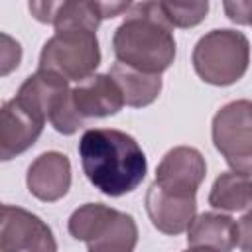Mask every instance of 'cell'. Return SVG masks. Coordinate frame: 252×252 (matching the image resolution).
Masks as SVG:
<instances>
[{
	"label": "cell",
	"mask_w": 252,
	"mask_h": 252,
	"mask_svg": "<svg viewBox=\"0 0 252 252\" xmlns=\"http://www.w3.org/2000/svg\"><path fill=\"white\" fill-rule=\"evenodd\" d=\"M79 158L91 185L108 197L134 191L148 173L140 144L114 128H89L79 140Z\"/></svg>",
	"instance_id": "6da1fadb"
},
{
	"label": "cell",
	"mask_w": 252,
	"mask_h": 252,
	"mask_svg": "<svg viewBox=\"0 0 252 252\" xmlns=\"http://www.w3.org/2000/svg\"><path fill=\"white\" fill-rule=\"evenodd\" d=\"M116 61L148 75H161L175 59L173 26L165 20L159 2L132 4L112 37Z\"/></svg>",
	"instance_id": "7a4b0ae2"
},
{
	"label": "cell",
	"mask_w": 252,
	"mask_h": 252,
	"mask_svg": "<svg viewBox=\"0 0 252 252\" xmlns=\"http://www.w3.org/2000/svg\"><path fill=\"white\" fill-rule=\"evenodd\" d=\"M193 69L201 81L228 87L240 81L250 63V41L236 30H213L193 47Z\"/></svg>",
	"instance_id": "3957f363"
},
{
	"label": "cell",
	"mask_w": 252,
	"mask_h": 252,
	"mask_svg": "<svg viewBox=\"0 0 252 252\" xmlns=\"http://www.w3.org/2000/svg\"><path fill=\"white\" fill-rule=\"evenodd\" d=\"M69 232L87 244V252H134L136 220L102 203H87L69 217Z\"/></svg>",
	"instance_id": "277c9868"
},
{
	"label": "cell",
	"mask_w": 252,
	"mask_h": 252,
	"mask_svg": "<svg viewBox=\"0 0 252 252\" xmlns=\"http://www.w3.org/2000/svg\"><path fill=\"white\" fill-rule=\"evenodd\" d=\"M98 63V39L96 33L87 28L55 30L39 53V69L55 71L67 81L77 83L93 77Z\"/></svg>",
	"instance_id": "5b68a950"
},
{
	"label": "cell",
	"mask_w": 252,
	"mask_h": 252,
	"mask_svg": "<svg viewBox=\"0 0 252 252\" xmlns=\"http://www.w3.org/2000/svg\"><path fill=\"white\" fill-rule=\"evenodd\" d=\"M16 98L49 120L59 134L71 136L85 124L73 108L69 81L55 71L37 69L22 83Z\"/></svg>",
	"instance_id": "8992f818"
},
{
	"label": "cell",
	"mask_w": 252,
	"mask_h": 252,
	"mask_svg": "<svg viewBox=\"0 0 252 252\" xmlns=\"http://www.w3.org/2000/svg\"><path fill=\"white\" fill-rule=\"evenodd\" d=\"M213 144L232 171L252 175V100L224 104L213 118Z\"/></svg>",
	"instance_id": "52a82bcc"
},
{
	"label": "cell",
	"mask_w": 252,
	"mask_h": 252,
	"mask_svg": "<svg viewBox=\"0 0 252 252\" xmlns=\"http://www.w3.org/2000/svg\"><path fill=\"white\" fill-rule=\"evenodd\" d=\"M32 16L37 22L53 24L55 30L65 28H87L96 32L98 24L106 18L120 16L132 8L130 2H87V0H67V2H30Z\"/></svg>",
	"instance_id": "ba28073f"
},
{
	"label": "cell",
	"mask_w": 252,
	"mask_h": 252,
	"mask_svg": "<svg viewBox=\"0 0 252 252\" xmlns=\"http://www.w3.org/2000/svg\"><path fill=\"white\" fill-rule=\"evenodd\" d=\"M0 252H57L51 228L33 213L2 205Z\"/></svg>",
	"instance_id": "9c48e42d"
},
{
	"label": "cell",
	"mask_w": 252,
	"mask_h": 252,
	"mask_svg": "<svg viewBox=\"0 0 252 252\" xmlns=\"http://www.w3.org/2000/svg\"><path fill=\"white\" fill-rule=\"evenodd\" d=\"M205 175L207 163L201 152L189 146H177L161 158L156 169L154 183L163 191L183 197H195Z\"/></svg>",
	"instance_id": "30bf717a"
},
{
	"label": "cell",
	"mask_w": 252,
	"mask_h": 252,
	"mask_svg": "<svg viewBox=\"0 0 252 252\" xmlns=\"http://www.w3.org/2000/svg\"><path fill=\"white\" fill-rule=\"evenodd\" d=\"M43 124L45 118L16 96L6 100L0 110V158L8 161L32 148L41 136Z\"/></svg>",
	"instance_id": "8fae6325"
},
{
	"label": "cell",
	"mask_w": 252,
	"mask_h": 252,
	"mask_svg": "<svg viewBox=\"0 0 252 252\" xmlns=\"http://www.w3.org/2000/svg\"><path fill=\"white\" fill-rule=\"evenodd\" d=\"M71 100L75 112L83 122L87 118L114 116L126 104L124 94L110 73L93 75L87 81L79 83L75 89H71Z\"/></svg>",
	"instance_id": "7c38bea8"
},
{
	"label": "cell",
	"mask_w": 252,
	"mask_h": 252,
	"mask_svg": "<svg viewBox=\"0 0 252 252\" xmlns=\"http://www.w3.org/2000/svg\"><path fill=\"white\" fill-rule=\"evenodd\" d=\"M146 211L152 224L163 234H181L185 232L197 213L195 197H183L169 191H163L152 183L146 191Z\"/></svg>",
	"instance_id": "4fadbf2b"
},
{
	"label": "cell",
	"mask_w": 252,
	"mask_h": 252,
	"mask_svg": "<svg viewBox=\"0 0 252 252\" xmlns=\"http://www.w3.org/2000/svg\"><path fill=\"white\" fill-rule=\"evenodd\" d=\"M28 189L33 197L45 203L59 201L71 187V161L61 152H45L28 167Z\"/></svg>",
	"instance_id": "5bb4252c"
},
{
	"label": "cell",
	"mask_w": 252,
	"mask_h": 252,
	"mask_svg": "<svg viewBox=\"0 0 252 252\" xmlns=\"http://www.w3.org/2000/svg\"><path fill=\"white\" fill-rule=\"evenodd\" d=\"M187 244L230 252L236 246V222L222 213H203L187 228Z\"/></svg>",
	"instance_id": "9a60e30c"
},
{
	"label": "cell",
	"mask_w": 252,
	"mask_h": 252,
	"mask_svg": "<svg viewBox=\"0 0 252 252\" xmlns=\"http://www.w3.org/2000/svg\"><path fill=\"white\" fill-rule=\"evenodd\" d=\"M110 77L118 83V87L124 94V102L134 108L152 104L161 93V77L159 75H148V73L136 71L132 67H126L118 61L110 67Z\"/></svg>",
	"instance_id": "2e32d148"
},
{
	"label": "cell",
	"mask_w": 252,
	"mask_h": 252,
	"mask_svg": "<svg viewBox=\"0 0 252 252\" xmlns=\"http://www.w3.org/2000/svg\"><path fill=\"white\" fill-rule=\"evenodd\" d=\"M209 205L226 213L252 207V175H244L238 171L220 173L211 187Z\"/></svg>",
	"instance_id": "e0dca14e"
},
{
	"label": "cell",
	"mask_w": 252,
	"mask_h": 252,
	"mask_svg": "<svg viewBox=\"0 0 252 252\" xmlns=\"http://www.w3.org/2000/svg\"><path fill=\"white\" fill-rule=\"evenodd\" d=\"M165 20L173 28H193L209 12V2H159Z\"/></svg>",
	"instance_id": "ac0fdd59"
},
{
	"label": "cell",
	"mask_w": 252,
	"mask_h": 252,
	"mask_svg": "<svg viewBox=\"0 0 252 252\" xmlns=\"http://www.w3.org/2000/svg\"><path fill=\"white\" fill-rule=\"evenodd\" d=\"M22 47L8 33H2V75H8L14 67L20 65Z\"/></svg>",
	"instance_id": "d6986e66"
},
{
	"label": "cell",
	"mask_w": 252,
	"mask_h": 252,
	"mask_svg": "<svg viewBox=\"0 0 252 252\" xmlns=\"http://www.w3.org/2000/svg\"><path fill=\"white\" fill-rule=\"evenodd\" d=\"M222 8H224V12H226L230 22L252 26V0H246V2H224Z\"/></svg>",
	"instance_id": "ffe728a7"
},
{
	"label": "cell",
	"mask_w": 252,
	"mask_h": 252,
	"mask_svg": "<svg viewBox=\"0 0 252 252\" xmlns=\"http://www.w3.org/2000/svg\"><path fill=\"white\" fill-rule=\"evenodd\" d=\"M236 246L242 252H252V207L236 220Z\"/></svg>",
	"instance_id": "44dd1931"
},
{
	"label": "cell",
	"mask_w": 252,
	"mask_h": 252,
	"mask_svg": "<svg viewBox=\"0 0 252 252\" xmlns=\"http://www.w3.org/2000/svg\"><path fill=\"white\" fill-rule=\"evenodd\" d=\"M185 252H219L215 248H207V246H189Z\"/></svg>",
	"instance_id": "7402d4cb"
}]
</instances>
